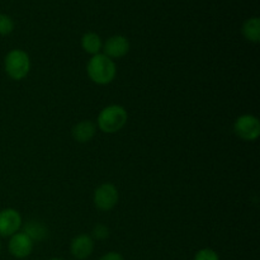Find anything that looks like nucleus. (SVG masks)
<instances>
[{
  "mask_svg": "<svg viewBox=\"0 0 260 260\" xmlns=\"http://www.w3.org/2000/svg\"><path fill=\"white\" fill-rule=\"evenodd\" d=\"M128 121V112L121 104L106 106L96 117V128L103 134L113 135L121 131Z\"/></svg>",
  "mask_w": 260,
  "mask_h": 260,
  "instance_id": "obj_1",
  "label": "nucleus"
},
{
  "mask_svg": "<svg viewBox=\"0 0 260 260\" xmlns=\"http://www.w3.org/2000/svg\"><path fill=\"white\" fill-rule=\"evenodd\" d=\"M89 79L96 85H108L116 79L117 65L104 53L91 56L86 65Z\"/></svg>",
  "mask_w": 260,
  "mask_h": 260,
  "instance_id": "obj_2",
  "label": "nucleus"
},
{
  "mask_svg": "<svg viewBox=\"0 0 260 260\" xmlns=\"http://www.w3.org/2000/svg\"><path fill=\"white\" fill-rule=\"evenodd\" d=\"M30 57L24 50H10L4 57V70L12 80L19 81L27 78L30 71Z\"/></svg>",
  "mask_w": 260,
  "mask_h": 260,
  "instance_id": "obj_3",
  "label": "nucleus"
},
{
  "mask_svg": "<svg viewBox=\"0 0 260 260\" xmlns=\"http://www.w3.org/2000/svg\"><path fill=\"white\" fill-rule=\"evenodd\" d=\"M234 132L243 141H256L260 136L259 118L254 114H241L234 122Z\"/></svg>",
  "mask_w": 260,
  "mask_h": 260,
  "instance_id": "obj_4",
  "label": "nucleus"
},
{
  "mask_svg": "<svg viewBox=\"0 0 260 260\" xmlns=\"http://www.w3.org/2000/svg\"><path fill=\"white\" fill-rule=\"evenodd\" d=\"M119 201V192L112 183H103L95 188L93 194V202L96 210L102 212L112 211Z\"/></svg>",
  "mask_w": 260,
  "mask_h": 260,
  "instance_id": "obj_5",
  "label": "nucleus"
},
{
  "mask_svg": "<svg viewBox=\"0 0 260 260\" xmlns=\"http://www.w3.org/2000/svg\"><path fill=\"white\" fill-rule=\"evenodd\" d=\"M22 215L15 208H3L0 211V238H10L22 229Z\"/></svg>",
  "mask_w": 260,
  "mask_h": 260,
  "instance_id": "obj_6",
  "label": "nucleus"
},
{
  "mask_svg": "<svg viewBox=\"0 0 260 260\" xmlns=\"http://www.w3.org/2000/svg\"><path fill=\"white\" fill-rule=\"evenodd\" d=\"M129 48H131V43L126 36L113 35L103 42L102 53L108 56L112 60H116V58L124 57L129 52Z\"/></svg>",
  "mask_w": 260,
  "mask_h": 260,
  "instance_id": "obj_7",
  "label": "nucleus"
},
{
  "mask_svg": "<svg viewBox=\"0 0 260 260\" xmlns=\"http://www.w3.org/2000/svg\"><path fill=\"white\" fill-rule=\"evenodd\" d=\"M33 248H35V243L22 231L10 236L8 241V251L10 255L17 259H24L29 256Z\"/></svg>",
  "mask_w": 260,
  "mask_h": 260,
  "instance_id": "obj_8",
  "label": "nucleus"
},
{
  "mask_svg": "<svg viewBox=\"0 0 260 260\" xmlns=\"http://www.w3.org/2000/svg\"><path fill=\"white\" fill-rule=\"evenodd\" d=\"M94 240L88 234L76 235L70 243V253L74 259L86 260L91 256L94 251Z\"/></svg>",
  "mask_w": 260,
  "mask_h": 260,
  "instance_id": "obj_9",
  "label": "nucleus"
},
{
  "mask_svg": "<svg viewBox=\"0 0 260 260\" xmlns=\"http://www.w3.org/2000/svg\"><path fill=\"white\" fill-rule=\"evenodd\" d=\"M96 124L90 119H83L78 122L71 129V136L79 144H88L95 137Z\"/></svg>",
  "mask_w": 260,
  "mask_h": 260,
  "instance_id": "obj_10",
  "label": "nucleus"
},
{
  "mask_svg": "<svg viewBox=\"0 0 260 260\" xmlns=\"http://www.w3.org/2000/svg\"><path fill=\"white\" fill-rule=\"evenodd\" d=\"M22 233H24L33 243L36 241H43L45 239H47L48 236V229L47 226L43 222H40V221L30 220L28 222H25L24 225H22Z\"/></svg>",
  "mask_w": 260,
  "mask_h": 260,
  "instance_id": "obj_11",
  "label": "nucleus"
},
{
  "mask_svg": "<svg viewBox=\"0 0 260 260\" xmlns=\"http://www.w3.org/2000/svg\"><path fill=\"white\" fill-rule=\"evenodd\" d=\"M81 48L84 50V52H86L90 56L98 55V53H102L103 40H102V37L98 33L86 32L81 37Z\"/></svg>",
  "mask_w": 260,
  "mask_h": 260,
  "instance_id": "obj_12",
  "label": "nucleus"
},
{
  "mask_svg": "<svg viewBox=\"0 0 260 260\" xmlns=\"http://www.w3.org/2000/svg\"><path fill=\"white\" fill-rule=\"evenodd\" d=\"M241 35L248 42L259 43L260 41V19L259 17H251L241 25Z\"/></svg>",
  "mask_w": 260,
  "mask_h": 260,
  "instance_id": "obj_13",
  "label": "nucleus"
},
{
  "mask_svg": "<svg viewBox=\"0 0 260 260\" xmlns=\"http://www.w3.org/2000/svg\"><path fill=\"white\" fill-rule=\"evenodd\" d=\"M14 30V20L7 14L0 13V36H9Z\"/></svg>",
  "mask_w": 260,
  "mask_h": 260,
  "instance_id": "obj_14",
  "label": "nucleus"
},
{
  "mask_svg": "<svg viewBox=\"0 0 260 260\" xmlns=\"http://www.w3.org/2000/svg\"><path fill=\"white\" fill-rule=\"evenodd\" d=\"M109 234L111 233H109L108 226L103 225V223H96L91 231V238H93V240L103 241L109 238Z\"/></svg>",
  "mask_w": 260,
  "mask_h": 260,
  "instance_id": "obj_15",
  "label": "nucleus"
},
{
  "mask_svg": "<svg viewBox=\"0 0 260 260\" xmlns=\"http://www.w3.org/2000/svg\"><path fill=\"white\" fill-rule=\"evenodd\" d=\"M193 260H220V255L211 248H203L196 253Z\"/></svg>",
  "mask_w": 260,
  "mask_h": 260,
  "instance_id": "obj_16",
  "label": "nucleus"
},
{
  "mask_svg": "<svg viewBox=\"0 0 260 260\" xmlns=\"http://www.w3.org/2000/svg\"><path fill=\"white\" fill-rule=\"evenodd\" d=\"M99 260H124V258L122 256V254L117 253V251H109V253L104 254Z\"/></svg>",
  "mask_w": 260,
  "mask_h": 260,
  "instance_id": "obj_17",
  "label": "nucleus"
},
{
  "mask_svg": "<svg viewBox=\"0 0 260 260\" xmlns=\"http://www.w3.org/2000/svg\"><path fill=\"white\" fill-rule=\"evenodd\" d=\"M48 260H65V259H61V258H52V259H48Z\"/></svg>",
  "mask_w": 260,
  "mask_h": 260,
  "instance_id": "obj_18",
  "label": "nucleus"
},
{
  "mask_svg": "<svg viewBox=\"0 0 260 260\" xmlns=\"http://www.w3.org/2000/svg\"><path fill=\"white\" fill-rule=\"evenodd\" d=\"M2 248H3V245H2V241H0V253H2Z\"/></svg>",
  "mask_w": 260,
  "mask_h": 260,
  "instance_id": "obj_19",
  "label": "nucleus"
}]
</instances>
